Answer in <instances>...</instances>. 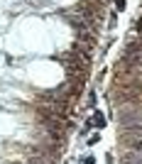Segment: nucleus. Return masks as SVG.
<instances>
[{"label": "nucleus", "instance_id": "4", "mask_svg": "<svg viewBox=\"0 0 142 164\" xmlns=\"http://www.w3.org/2000/svg\"><path fill=\"white\" fill-rule=\"evenodd\" d=\"M81 162H83V164H93V162H96V159H93V157L88 154V157H86V159H81Z\"/></svg>", "mask_w": 142, "mask_h": 164}, {"label": "nucleus", "instance_id": "3", "mask_svg": "<svg viewBox=\"0 0 142 164\" xmlns=\"http://www.w3.org/2000/svg\"><path fill=\"white\" fill-rule=\"evenodd\" d=\"M115 7L118 10H125V0H115Z\"/></svg>", "mask_w": 142, "mask_h": 164}, {"label": "nucleus", "instance_id": "2", "mask_svg": "<svg viewBox=\"0 0 142 164\" xmlns=\"http://www.w3.org/2000/svg\"><path fill=\"white\" fill-rule=\"evenodd\" d=\"M135 32L142 37V17H137V22H135Z\"/></svg>", "mask_w": 142, "mask_h": 164}, {"label": "nucleus", "instance_id": "1", "mask_svg": "<svg viewBox=\"0 0 142 164\" xmlns=\"http://www.w3.org/2000/svg\"><path fill=\"white\" fill-rule=\"evenodd\" d=\"M93 123H96V125H98V128H101V130H103V128H106V118H103V115H101V113H98V110H96V113H93Z\"/></svg>", "mask_w": 142, "mask_h": 164}]
</instances>
